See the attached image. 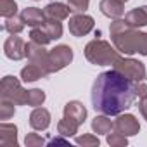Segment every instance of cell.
Returning <instances> with one entry per match:
<instances>
[{
  "label": "cell",
  "instance_id": "obj_1",
  "mask_svg": "<svg viewBox=\"0 0 147 147\" xmlns=\"http://www.w3.org/2000/svg\"><path fill=\"white\" fill-rule=\"evenodd\" d=\"M90 99L92 107L99 114L118 116L133 106L137 99V82L126 78L113 67L95 78Z\"/></svg>",
  "mask_w": 147,
  "mask_h": 147
},
{
  "label": "cell",
  "instance_id": "obj_2",
  "mask_svg": "<svg viewBox=\"0 0 147 147\" xmlns=\"http://www.w3.org/2000/svg\"><path fill=\"white\" fill-rule=\"evenodd\" d=\"M109 35L113 40V45L119 54H125V55L142 54L147 57V33L130 26L126 19H121V18L113 19L109 26Z\"/></svg>",
  "mask_w": 147,
  "mask_h": 147
},
{
  "label": "cell",
  "instance_id": "obj_3",
  "mask_svg": "<svg viewBox=\"0 0 147 147\" xmlns=\"http://www.w3.org/2000/svg\"><path fill=\"white\" fill-rule=\"evenodd\" d=\"M83 52H85L87 61L95 66H113L121 57L114 45H111L106 40H99V38L88 42Z\"/></svg>",
  "mask_w": 147,
  "mask_h": 147
},
{
  "label": "cell",
  "instance_id": "obj_4",
  "mask_svg": "<svg viewBox=\"0 0 147 147\" xmlns=\"http://www.w3.org/2000/svg\"><path fill=\"white\" fill-rule=\"evenodd\" d=\"M0 99H9L16 106H26L28 102V90L21 87V82L16 76H4L0 83Z\"/></svg>",
  "mask_w": 147,
  "mask_h": 147
},
{
  "label": "cell",
  "instance_id": "obj_5",
  "mask_svg": "<svg viewBox=\"0 0 147 147\" xmlns=\"http://www.w3.org/2000/svg\"><path fill=\"white\" fill-rule=\"evenodd\" d=\"M113 67L116 71H119L121 75H125L126 78L133 80V82H144L145 80V75H147V71H145V66L144 62L137 61V59H131V57H119Z\"/></svg>",
  "mask_w": 147,
  "mask_h": 147
},
{
  "label": "cell",
  "instance_id": "obj_6",
  "mask_svg": "<svg viewBox=\"0 0 147 147\" xmlns=\"http://www.w3.org/2000/svg\"><path fill=\"white\" fill-rule=\"evenodd\" d=\"M73 61V49L69 45H55L49 52V71L57 73L69 66Z\"/></svg>",
  "mask_w": 147,
  "mask_h": 147
},
{
  "label": "cell",
  "instance_id": "obj_7",
  "mask_svg": "<svg viewBox=\"0 0 147 147\" xmlns=\"http://www.w3.org/2000/svg\"><path fill=\"white\" fill-rule=\"evenodd\" d=\"M95 26V21L92 16H87L85 12L83 14H75L73 18H69V23H67V28H69V33L73 36H85L88 35Z\"/></svg>",
  "mask_w": 147,
  "mask_h": 147
},
{
  "label": "cell",
  "instance_id": "obj_8",
  "mask_svg": "<svg viewBox=\"0 0 147 147\" xmlns=\"http://www.w3.org/2000/svg\"><path fill=\"white\" fill-rule=\"evenodd\" d=\"M26 57L30 62L33 64H38L45 75H50L49 71V52L45 50V45H40V43H35V42H28L26 43Z\"/></svg>",
  "mask_w": 147,
  "mask_h": 147
},
{
  "label": "cell",
  "instance_id": "obj_9",
  "mask_svg": "<svg viewBox=\"0 0 147 147\" xmlns=\"http://www.w3.org/2000/svg\"><path fill=\"white\" fill-rule=\"evenodd\" d=\"M4 54L11 61H21L26 57V42L18 35H11L4 42Z\"/></svg>",
  "mask_w": 147,
  "mask_h": 147
},
{
  "label": "cell",
  "instance_id": "obj_10",
  "mask_svg": "<svg viewBox=\"0 0 147 147\" xmlns=\"http://www.w3.org/2000/svg\"><path fill=\"white\" fill-rule=\"evenodd\" d=\"M114 130L126 135V137H133L140 131V123L133 114H118V118L114 119Z\"/></svg>",
  "mask_w": 147,
  "mask_h": 147
},
{
  "label": "cell",
  "instance_id": "obj_11",
  "mask_svg": "<svg viewBox=\"0 0 147 147\" xmlns=\"http://www.w3.org/2000/svg\"><path fill=\"white\" fill-rule=\"evenodd\" d=\"M50 113L45 109V107H35L30 114V126L36 131H43L50 126Z\"/></svg>",
  "mask_w": 147,
  "mask_h": 147
},
{
  "label": "cell",
  "instance_id": "obj_12",
  "mask_svg": "<svg viewBox=\"0 0 147 147\" xmlns=\"http://www.w3.org/2000/svg\"><path fill=\"white\" fill-rule=\"evenodd\" d=\"M64 116L76 121L78 125H83L87 119V107L80 102V100H69L64 106Z\"/></svg>",
  "mask_w": 147,
  "mask_h": 147
},
{
  "label": "cell",
  "instance_id": "obj_13",
  "mask_svg": "<svg viewBox=\"0 0 147 147\" xmlns=\"http://www.w3.org/2000/svg\"><path fill=\"white\" fill-rule=\"evenodd\" d=\"M99 9L109 19H119L125 14V4L119 0H100Z\"/></svg>",
  "mask_w": 147,
  "mask_h": 147
},
{
  "label": "cell",
  "instance_id": "obj_14",
  "mask_svg": "<svg viewBox=\"0 0 147 147\" xmlns=\"http://www.w3.org/2000/svg\"><path fill=\"white\" fill-rule=\"evenodd\" d=\"M0 145L14 147L18 145V126L11 123H0Z\"/></svg>",
  "mask_w": 147,
  "mask_h": 147
},
{
  "label": "cell",
  "instance_id": "obj_15",
  "mask_svg": "<svg viewBox=\"0 0 147 147\" xmlns=\"http://www.w3.org/2000/svg\"><path fill=\"white\" fill-rule=\"evenodd\" d=\"M21 18H23V21H24V24H28V26H31V28L42 26V24L45 23V19H47L45 12L40 11L38 7H26V9H23Z\"/></svg>",
  "mask_w": 147,
  "mask_h": 147
},
{
  "label": "cell",
  "instance_id": "obj_16",
  "mask_svg": "<svg viewBox=\"0 0 147 147\" xmlns=\"http://www.w3.org/2000/svg\"><path fill=\"white\" fill-rule=\"evenodd\" d=\"M45 16L49 18V19H57V21H64V19H67L69 18V12H71V9H69V5L67 4H62V2H52V4H49L47 7H45Z\"/></svg>",
  "mask_w": 147,
  "mask_h": 147
},
{
  "label": "cell",
  "instance_id": "obj_17",
  "mask_svg": "<svg viewBox=\"0 0 147 147\" xmlns=\"http://www.w3.org/2000/svg\"><path fill=\"white\" fill-rule=\"evenodd\" d=\"M126 23L133 28H144L147 26V5H142V7H137V9H131L126 16H125Z\"/></svg>",
  "mask_w": 147,
  "mask_h": 147
},
{
  "label": "cell",
  "instance_id": "obj_18",
  "mask_svg": "<svg viewBox=\"0 0 147 147\" xmlns=\"http://www.w3.org/2000/svg\"><path fill=\"white\" fill-rule=\"evenodd\" d=\"M43 76H47L45 71L38 64H33V62H30L28 66H24L21 69V80L24 83H33V82H36V80H40Z\"/></svg>",
  "mask_w": 147,
  "mask_h": 147
},
{
  "label": "cell",
  "instance_id": "obj_19",
  "mask_svg": "<svg viewBox=\"0 0 147 147\" xmlns=\"http://www.w3.org/2000/svg\"><path fill=\"white\" fill-rule=\"evenodd\" d=\"M113 128H114V121H111L107 114H99L92 119V130L97 135H107L111 133Z\"/></svg>",
  "mask_w": 147,
  "mask_h": 147
},
{
  "label": "cell",
  "instance_id": "obj_20",
  "mask_svg": "<svg viewBox=\"0 0 147 147\" xmlns=\"http://www.w3.org/2000/svg\"><path fill=\"white\" fill-rule=\"evenodd\" d=\"M78 128H80V125L76 121H73V119H69L66 116L57 123V133L62 135V137H67V138L69 137H75L78 133Z\"/></svg>",
  "mask_w": 147,
  "mask_h": 147
},
{
  "label": "cell",
  "instance_id": "obj_21",
  "mask_svg": "<svg viewBox=\"0 0 147 147\" xmlns=\"http://www.w3.org/2000/svg\"><path fill=\"white\" fill-rule=\"evenodd\" d=\"M42 28L45 30V33L50 36V40H59L62 36V24L57 19H45V23L42 24Z\"/></svg>",
  "mask_w": 147,
  "mask_h": 147
},
{
  "label": "cell",
  "instance_id": "obj_22",
  "mask_svg": "<svg viewBox=\"0 0 147 147\" xmlns=\"http://www.w3.org/2000/svg\"><path fill=\"white\" fill-rule=\"evenodd\" d=\"M24 21H23V18L19 16H12V18H5V21H4V30L9 33V35H19L23 30H24Z\"/></svg>",
  "mask_w": 147,
  "mask_h": 147
},
{
  "label": "cell",
  "instance_id": "obj_23",
  "mask_svg": "<svg viewBox=\"0 0 147 147\" xmlns=\"http://www.w3.org/2000/svg\"><path fill=\"white\" fill-rule=\"evenodd\" d=\"M45 99H47V95H45L43 90H40V88H31V90H28V102H26V106L40 107V106H43Z\"/></svg>",
  "mask_w": 147,
  "mask_h": 147
},
{
  "label": "cell",
  "instance_id": "obj_24",
  "mask_svg": "<svg viewBox=\"0 0 147 147\" xmlns=\"http://www.w3.org/2000/svg\"><path fill=\"white\" fill-rule=\"evenodd\" d=\"M30 40L35 42V43H40V45H49V43L52 42L50 36L45 33V30H43L42 26H38V28H31V31H30Z\"/></svg>",
  "mask_w": 147,
  "mask_h": 147
},
{
  "label": "cell",
  "instance_id": "obj_25",
  "mask_svg": "<svg viewBox=\"0 0 147 147\" xmlns=\"http://www.w3.org/2000/svg\"><path fill=\"white\" fill-rule=\"evenodd\" d=\"M16 104L9 99H0V119H11L16 113Z\"/></svg>",
  "mask_w": 147,
  "mask_h": 147
},
{
  "label": "cell",
  "instance_id": "obj_26",
  "mask_svg": "<svg viewBox=\"0 0 147 147\" xmlns=\"http://www.w3.org/2000/svg\"><path fill=\"white\" fill-rule=\"evenodd\" d=\"M18 12V4L14 0H0V14L2 18H12Z\"/></svg>",
  "mask_w": 147,
  "mask_h": 147
},
{
  "label": "cell",
  "instance_id": "obj_27",
  "mask_svg": "<svg viewBox=\"0 0 147 147\" xmlns=\"http://www.w3.org/2000/svg\"><path fill=\"white\" fill-rule=\"evenodd\" d=\"M76 144L78 145H83V147H99L100 145V140L92 135V133H83V135H78L76 137Z\"/></svg>",
  "mask_w": 147,
  "mask_h": 147
},
{
  "label": "cell",
  "instance_id": "obj_28",
  "mask_svg": "<svg viewBox=\"0 0 147 147\" xmlns=\"http://www.w3.org/2000/svg\"><path fill=\"white\" fill-rule=\"evenodd\" d=\"M107 144L111 147H126L128 138H126V135H123L119 131H114V133H107Z\"/></svg>",
  "mask_w": 147,
  "mask_h": 147
},
{
  "label": "cell",
  "instance_id": "obj_29",
  "mask_svg": "<svg viewBox=\"0 0 147 147\" xmlns=\"http://www.w3.org/2000/svg\"><path fill=\"white\" fill-rule=\"evenodd\" d=\"M90 0H67V5L73 14H83L88 9Z\"/></svg>",
  "mask_w": 147,
  "mask_h": 147
},
{
  "label": "cell",
  "instance_id": "obj_30",
  "mask_svg": "<svg viewBox=\"0 0 147 147\" xmlns=\"http://www.w3.org/2000/svg\"><path fill=\"white\" fill-rule=\"evenodd\" d=\"M45 144H47L45 138L40 137L38 133H28L26 138H24V145H26V147H42V145H45Z\"/></svg>",
  "mask_w": 147,
  "mask_h": 147
},
{
  "label": "cell",
  "instance_id": "obj_31",
  "mask_svg": "<svg viewBox=\"0 0 147 147\" xmlns=\"http://www.w3.org/2000/svg\"><path fill=\"white\" fill-rule=\"evenodd\" d=\"M137 97L138 99H147V83H144V82L137 83Z\"/></svg>",
  "mask_w": 147,
  "mask_h": 147
},
{
  "label": "cell",
  "instance_id": "obj_32",
  "mask_svg": "<svg viewBox=\"0 0 147 147\" xmlns=\"http://www.w3.org/2000/svg\"><path fill=\"white\" fill-rule=\"evenodd\" d=\"M47 144H49V145H59V144H62V145H67V144H69V140H67V137H62V135H59V137H54V138H50Z\"/></svg>",
  "mask_w": 147,
  "mask_h": 147
},
{
  "label": "cell",
  "instance_id": "obj_33",
  "mask_svg": "<svg viewBox=\"0 0 147 147\" xmlns=\"http://www.w3.org/2000/svg\"><path fill=\"white\" fill-rule=\"evenodd\" d=\"M138 111H140L142 118L147 121V99H140V102H138Z\"/></svg>",
  "mask_w": 147,
  "mask_h": 147
},
{
  "label": "cell",
  "instance_id": "obj_34",
  "mask_svg": "<svg viewBox=\"0 0 147 147\" xmlns=\"http://www.w3.org/2000/svg\"><path fill=\"white\" fill-rule=\"evenodd\" d=\"M119 2H123V4H126V2H128V0H119Z\"/></svg>",
  "mask_w": 147,
  "mask_h": 147
},
{
  "label": "cell",
  "instance_id": "obj_35",
  "mask_svg": "<svg viewBox=\"0 0 147 147\" xmlns=\"http://www.w3.org/2000/svg\"><path fill=\"white\" fill-rule=\"evenodd\" d=\"M145 80H147V75H145Z\"/></svg>",
  "mask_w": 147,
  "mask_h": 147
}]
</instances>
